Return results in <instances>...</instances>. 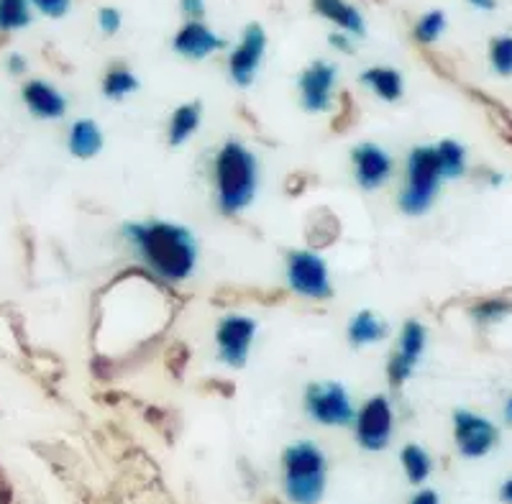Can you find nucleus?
<instances>
[{
    "label": "nucleus",
    "instance_id": "obj_6",
    "mask_svg": "<svg viewBox=\"0 0 512 504\" xmlns=\"http://www.w3.org/2000/svg\"><path fill=\"white\" fill-rule=\"evenodd\" d=\"M303 407L313 423L326 425V428H346L354 423L356 407L351 402V394L344 384L338 382H313L305 387Z\"/></svg>",
    "mask_w": 512,
    "mask_h": 504
},
{
    "label": "nucleus",
    "instance_id": "obj_31",
    "mask_svg": "<svg viewBox=\"0 0 512 504\" xmlns=\"http://www.w3.org/2000/svg\"><path fill=\"white\" fill-rule=\"evenodd\" d=\"M408 504H441V497H438L436 489H425V487H420L418 492H415L413 497H410V502H408Z\"/></svg>",
    "mask_w": 512,
    "mask_h": 504
},
{
    "label": "nucleus",
    "instance_id": "obj_9",
    "mask_svg": "<svg viewBox=\"0 0 512 504\" xmlns=\"http://www.w3.org/2000/svg\"><path fill=\"white\" fill-rule=\"evenodd\" d=\"M256 331H259V323L254 318H249V315L231 313L226 318H221V323L216 325L218 359L226 366H231V369L246 366Z\"/></svg>",
    "mask_w": 512,
    "mask_h": 504
},
{
    "label": "nucleus",
    "instance_id": "obj_7",
    "mask_svg": "<svg viewBox=\"0 0 512 504\" xmlns=\"http://www.w3.org/2000/svg\"><path fill=\"white\" fill-rule=\"evenodd\" d=\"M354 438L364 451L379 453L392 443L395 435V410L387 394H374L356 410Z\"/></svg>",
    "mask_w": 512,
    "mask_h": 504
},
{
    "label": "nucleus",
    "instance_id": "obj_26",
    "mask_svg": "<svg viewBox=\"0 0 512 504\" xmlns=\"http://www.w3.org/2000/svg\"><path fill=\"white\" fill-rule=\"evenodd\" d=\"M443 31H446V13L431 11V13H425L418 24H415L413 36L418 44H433V41L441 39Z\"/></svg>",
    "mask_w": 512,
    "mask_h": 504
},
{
    "label": "nucleus",
    "instance_id": "obj_34",
    "mask_svg": "<svg viewBox=\"0 0 512 504\" xmlns=\"http://www.w3.org/2000/svg\"><path fill=\"white\" fill-rule=\"evenodd\" d=\"M500 499H502V504H512V476H510V479L502 481Z\"/></svg>",
    "mask_w": 512,
    "mask_h": 504
},
{
    "label": "nucleus",
    "instance_id": "obj_33",
    "mask_svg": "<svg viewBox=\"0 0 512 504\" xmlns=\"http://www.w3.org/2000/svg\"><path fill=\"white\" fill-rule=\"evenodd\" d=\"M331 47H336L338 52H351V41L349 34H331Z\"/></svg>",
    "mask_w": 512,
    "mask_h": 504
},
{
    "label": "nucleus",
    "instance_id": "obj_20",
    "mask_svg": "<svg viewBox=\"0 0 512 504\" xmlns=\"http://www.w3.org/2000/svg\"><path fill=\"white\" fill-rule=\"evenodd\" d=\"M361 85L369 87L379 100L384 103H397L405 93V82H402V75L392 67H369L361 75Z\"/></svg>",
    "mask_w": 512,
    "mask_h": 504
},
{
    "label": "nucleus",
    "instance_id": "obj_21",
    "mask_svg": "<svg viewBox=\"0 0 512 504\" xmlns=\"http://www.w3.org/2000/svg\"><path fill=\"white\" fill-rule=\"evenodd\" d=\"M400 464L413 487H423L425 481L431 479V474H433L431 453L425 451L423 446H418V443H408V446L402 448Z\"/></svg>",
    "mask_w": 512,
    "mask_h": 504
},
{
    "label": "nucleus",
    "instance_id": "obj_27",
    "mask_svg": "<svg viewBox=\"0 0 512 504\" xmlns=\"http://www.w3.org/2000/svg\"><path fill=\"white\" fill-rule=\"evenodd\" d=\"M492 70L502 77H512V36H495L489 44Z\"/></svg>",
    "mask_w": 512,
    "mask_h": 504
},
{
    "label": "nucleus",
    "instance_id": "obj_24",
    "mask_svg": "<svg viewBox=\"0 0 512 504\" xmlns=\"http://www.w3.org/2000/svg\"><path fill=\"white\" fill-rule=\"evenodd\" d=\"M510 313H512V300L502 295L482 297V300L469 305V315H472L474 323L479 325H495L500 323L502 318H507Z\"/></svg>",
    "mask_w": 512,
    "mask_h": 504
},
{
    "label": "nucleus",
    "instance_id": "obj_30",
    "mask_svg": "<svg viewBox=\"0 0 512 504\" xmlns=\"http://www.w3.org/2000/svg\"><path fill=\"white\" fill-rule=\"evenodd\" d=\"M180 8L190 21H200L205 16V0H180Z\"/></svg>",
    "mask_w": 512,
    "mask_h": 504
},
{
    "label": "nucleus",
    "instance_id": "obj_13",
    "mask_svg": "<svg viewBox=\"0 0 512 504\" xmlns=\"http://www.w3.org/2000/svg\"><path fill=\"white\" fill-rule=\"evenodd\" d=\"M300 103L308 113H326L333 108V87H336V67L331 62H313L297 80Z\"/></svg>",
    "mask_w": 512,
    "mask_h": 504
},
{
    "label": "nucleus",
    "instance_id": "obj_1",
    "mask_svg": "<svg viewBox=\"0 0 512 504\" xmlns=\"http://www.w3.org/2000/svg\"><path fill=\"white\" fill-rule=\"evenodd\" d=\"M123 238L141 264L164 284L187 282L198 269V241L180 223H126Z\"/></svg>",
    "mask_w": 512,
    "mask_h": 504
},
{
    "label": "nucleus",
    "instance_id": "obj_14",
    "mask_svg": "<svg viewBox=\"0 0 512 504\" xmlns=\"http://www.w3.org/2000/svg\"><path fill=\"white\" fill-rule=\"evenodd\" d=\"M21 98L29 108L31 116L41 118V121H59L67 113V100L59 93L57 87L49 85L44 80H29L21 87Z\"/></svg>",
    "mask_w": 512,
    "mask_h": 504
},
{
    "label": "nucleus",
    "instance_id": "obj_23",
    "mask_svg": "<svg viewBox=\"0 0 512 504\" xmlns=\"http://www.w3.org/2000/svg\"><path fill=\"white\" fill-rule=\"evenodd\" d=\"M139 80L126 64H111L103 75V95L108 100H123L131 93H136Z\"/></svg>",
    "mask_w": 512,
    "mask_h": 504
},
{
    "label": "nucleus",
    "instance_id": "obj_15",
    "mask_svg": "<svg viewBox=\"0 0 512 504\" xmlns=\"http://www.w3.org/2000/svg\"><path fill=\"white\" fill-rule=\"evenodd\" d=\"M177 54H182L185 59H205L213 52L226 47V41L218 34L208 29L203 21H187L180 31H177L175 41H172Z\"/></svg>",
    "mask_w": 512,
    "mask_h": 504
},
{
    "label": "nucleus",
    "instance_id": "obj_11",
    "mask_svg": "<svg viewBox=\"0 0 512 504\" xmlns=\"http://www.w3.org/2000/svg\"><path fill=\"white\" fill-rule=\"evenodd\" d=\"M351 169H354V180L361 190L374 192L390 182L392 172H395V162H392L390 151L382 149L372 141H361L351 149Z\"/></svg>",
    "mask_w": 512,
    "mask_h": 504
},
{
    "label": "nucleus",
    "instance_id": "obj_12",
    "mask_svg": "<svg viewBox=\"0 0 512 504\" xmlns=\"http://www.w3.org/2000/svg\"><path fill=\"white\" fill-rule=\"evenodd\" d=\"M264 52H267V34L259 24L246 26L241 44L228 57V75L239 87H249L256 80V72L262 67Z\"/></svg>",
    "mask_w": 512,
    "mask_h": 504
},
{
    "label": "nucleus",
    "instance_id": "obj_10",
    "mask_svg": "<svg viewBox=\"0 0 512 504\" xmlns=\"http://www.w3.org/2000/svg\"><path fill=\"white\" fill-rule=\"evenodd\" d=\"M425 343H428V331L420 320H408L402 325L395 354L387 361V382L392 389L405 387V382L413 377L425 354Z\"/></svg>",
    "mask_w": 512,
    "mask_h": 504
},
{
    "label": "nucleus",
    "instance_id": "obj_3",
    "mask_svg": "<svg viewBox=\"0 0 512 504\" xmlns=\"http://www.w3.org/2000/svg\"><path fill=\"white\" fill-rule=\"evenodd\" d=\"M328 487L326 451L313 441L290 443L282 453V489L290 504H320Z\"/></svg>",
    "mask_w": 512,
    "mask_h": 504
},
{
    "label": "nucleus",
    "instance_id": "obj_28",
    "mask_svg": "<svg viewBox=\"0 0 512 504\" xmlns=\"http://www.w3.org/2000/svg\"><path fill=\"white\" fill-rule=\"evenodd\" d=\"M121 13L116 8H100L98 11V26L105 36H113L121 31Z\"/></svg>",
    "mask_w": 512,
    "mask_h": 504
},
{
    "label": "nucleus",
    "instance_id": "obj_16",
    "mask_svg": "<svg viewBox=\"0 0 512 504\" xmlns=\"http://www.w3.org/2000/svg\"><path fill=\"white\" fill-rule=\"evenodd\" d=\"M313 11L326 18V21H331V24H336L349 36L367 34L364 16L359 13V8L351 6L349 0H313Z\"/></svg>",
    "mask_w": 512,
    "mask_h": 504
},
{
    "label": "nucleus",
    "instance_id": "obj_8",
    "mask_svg": "<svg viewBox=\"0 0 512 504\" xmlns=\"http://www.w3.org/2000/svg\"><path fill=\"white\" fill-rule=\"evenodd\" d=\"M454 443L464 458H484L500 446V428L472 410L454 412Z\"/></svg>",
    "mask_w": 512,
    "mask_h": 504
},
{
    "label": "nucleus",
    "instance_id": "obj_36",
    "mask_svg": "<svg viewBox=\"0 0 512 504\" xmlns=\"http://www.w3.org/2000/svg\"><path fill=\"white\" fill-rule=\"evenodd\" d=\"M505 423L512 428V394L507 397V402H505Z\"/></svg>",
    "mask_w": 512,
    "mask_h": 504
},
{
    "label": "nucleus",
    "instance_id": "obj_22",
    "mask_svg": "<svg viewBox=\"0 0 512 504\" xmlns=\"http://www.w3.org/2000/svg\"><path fill=\"white\" fill-rule=\"evenodd\" d=\"M438 167L443 180H459L466 174V149L454 139H443L436 144Z\"/></svg>",
    "mask_w": 512,
    "mask_h": 504
},
{
    "label": "nucleus",
    "instance_id": "obj_17",
    "mask_svg": "<svg viewBox=\"0 0 512 504\" xmlns=\"http://www.w3.org/2000/svg\"><path fill=\"white\" fill-rule=\"evenodd\" d=\"M390 333V325L387 320L379 318L372 310H359L356 315H351L349 325H346V338L354 348L374 346V343L384 341Z\"/></svg>",
    "mask_w": 512,
    "mask_h": 504
},
{
    "label": "nucleus",
    "instance_id": "obj_32",
    "mask_svg": "<svg viewBox=\"0 0 512 504\" xmlns=\"http://www.w3.org/2000/svg\"><path fill=\"white\" fill-rule=\"evenodd\" d=\"M8 72H11V75H24L26 59L21 57V54H11V57H8Z\"/></svg>",
    "mask_w": 512,
    "mask_h": 504
},
{
    "label": "nucleus",
    "instance_id": "obj_35",
    "mask_svg": "<svg viewBox=\"0 0 512 504\" xmlns=\"http://www.w3.org/2000/svg\"><path fill=\"white\" fill-rule=\"evenodd\" d=\"M474 8H479V11H495L497 8V0H469Z\"/></svg>",
    "mask_w": 512,
    "mask_h": 504
},
{
    "label": "nucleus",
    "instance_id": "obj_2",
    "mask_svg": "<svg viewBox=\"0 0 512 504\" xmlns=\"http://www.w3.org/2000/svg\"><path fill=\"white\" fill-rule=\"evenodd\" d=\"M216 205L223 215H241L259 190V159L241 141H226L213 159Z\"/></svg>",
    "mask_w": 512,
    "mask_h": 504
},
{
    "label": "nucleus",
    "instance_id": "obj_19",
    "mask_svg": "<svg viewBox=\"0 0 512 504\" xmlns=\"http://www.w3.org/2000/svg\"><path fill=\"white\" fill-rule=\"evenodd\" d=\"M200 123H203V105L185 103L180 105L167 121V141L172 146H182L198 134Z\"/></svg>",
    "mask_w": 512,
    "mask_h": 504
},
{
    "label": "nucleus",
    "instance_id": "obj_25",
    "mask_svg": "<svg viewBox=\"0 0 512 504\" xmlns=\"http://www.w3.org/2000/svg\"><path fill=\"white\" fill-rule=\"evenodd\" d=\"M31 24L29 0H0V34L26 29Z\"/></svg>",
    "mask_w": 512,
    "mask_h": 504
},
{
    "label": "nucleus",
    "instance_id": "obj_5",
    "mask_svg": "<svg viewBox=\"0 0 512 504\" xmlns=\"http://www.w3.org/2000/svg\"><path fill=\"white\" fill-rule=\"evenodd\" d=\"M287 284L297 297L323 302L333 297L331 272H328L326 259L315 251L292 249L285 259Z\"/></svg>",
    "mask_w": 512,
    "mask_h": 504
},
{
    "label": "nucleus",
    "instance_id": "obj_4",
    "mask_svg": "<svg viewBox=\"0 0 512 504\" xmlns=\"http://www.w3.org/2000/svg\"><path fill=\"white\" fill-rule=\"evenodd\" d=\"M441 167H438L436 146H415L405 164V185L400 192V210L410 218H420L436 203L441 190Z\"/></svg>",
    "mask_w": 512,
    "mask_h": 504
},
{
    "label": "nucleus",
    "instance_id": "obj_18",
    "mask_svg": "<svg viewBox=\"0 0 512 504\" xmlns=\"http://www.w3.org/2000/svg\"><path fill=\"white\" fill-rule=\"evenodd\" d=\"M103 131L95 121L90 118H80V121L72 123L70 134H67V149L75 159H82V162H88V159L98 157L100 149H103Z\"/></svg>",
    "mask_w": 512,
    "mask_h": 504
},
{
    "label": "nucleus",
    "instance_id": "obj_29",
    "mask_svg": "<svg viewBox=\"0 0 512 504\" xmlns=\"http://www.w3.org/2000/svg\"><path fill=\"white\" fill-rule=\"evenodd\" d=\"M36 8H39L44 16L49 18H62L64 13L70 11V3L72 0H31Z\"/></svg>",
    "mask_w": 512,
    "mask_h": 504
}]
</instances>
